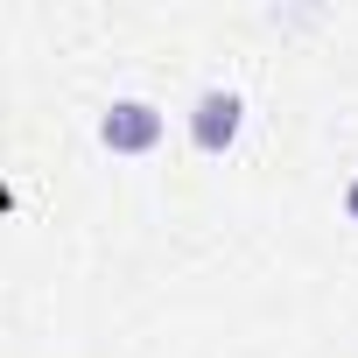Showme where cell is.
I'll use <instances>...</instances> for the list:
<instances>
[{"label": "cell", "instance_id": "7a4b0ae2", "mask_svg": "<svg viewBox=\"0 0 358 358\" xmlns=\"http://www.w3.org/2000/svg\"><path fill=\"white\" fill-rule=\"evenodd\" d=\"M162 134H169V113L155 99H113L99 113V148L106 155H155Z\"/></svg>", "mask_w": 358, "mask_h": 358}, {"label": "cell", "instance_id": "3957f363", "mask_svg": "<svg viewBox=\"0 0 358 358\" xmlns=\"http://www.w3.org/2000/svg\"><path fill=\"white\" fill-rule=\"evenodd\" d=\"M344 218L358 225V176H351V183H344Z\"/></svg>", "mask_w": 358, "mask_h": 358}, {"label": "cell", "instance_id": "6da1fadb", "mask_svg": "<svg viewBox=\"0 0 358 358\" xmlns=\"http://www.w3.org/2000/svg\"><path fill=\"white\" fill-rule=\"evenodd\" d=\"M183 127H190V148H197V155H232L239 134H246V99H239L232 85H204V92L190 99Z\"/></svg>", "mask_w": 358, "mask_h": 358}]
</instances>
